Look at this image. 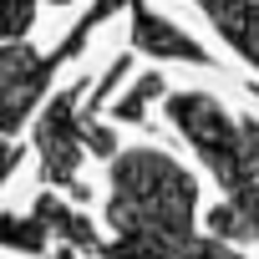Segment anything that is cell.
I'll return each instance as SVG.
<instances>
[{
    "instance_id": "obj_1",
    "label": "cell",
    "mask_w": 259,
    "mask_h": 259,
    "mask_svg": "<svg viewBox=\"0 0 259 259\" xmlns=\"http://www.w3.org/2000/svg\"><path fill=\"white\" fill-rule=\"evenodd\" d=\"M198 219V178L168 158L163 148H117L112 158V198L97 259H244L229 239H203Z\"/></svg>"
},
{
    "instance_id": "obj_2",
    "label": "cell",
    "mask_w": 259,
    "mask_h": 259,
    "mask_svg": "<svg viewBox=\"0 0 259 259\" xmlns=\"http://www.w3.org/2000/svg\"><path fill=\"white\" fill-rule=\"evenodd\" d=\"M163 112L198 148L203 168L224 188V203L208 213V234L213 239H259V122L234 117L208 92H168Z\"/></svg>"
},
{
    "instance_id": "obj_3",
    "label": "cell",
    "mask_w": 259,
    "mask_h": 259,
    "mask_svg": "<svg viewBox=\"0 0 259 259\" xmlns=\"http://www.w3.org/2000/svg\"><path fill=\"white\" fill-rule=\"evenodd\" d=\"M117 11H127V0H97V6L66 31V41H61L56 51H36L31 41H0V138L21 133L26 117L46 102L51 76H56L66 61H76V56L87 51L92 31H97L107 16H117Z\"/></svg>"
},
{
    "instance_id": "obj_4",
    "label": "cell",
    "mask_w": 259,
    "mask_h": 259,
    "mask_svg": "<svg viewBox=\"0 0 259 259\" xmlns=\"http://www.w3.org/2000/svg\"><path fill=\"white\" fill-rule=\"evenodd\" d=\"M81 92L87 81L61 87L56 97L41 102L36 117V148H41V183L46 188H66L71 198H87L81 188V158H87V122H81Z\"/></svg>"
},
{
    "instance_id": "obj_5",
    "label": "cell",
    "mask_w": 259,
    "mask_h": 259,
    "mask_svg": "<svg viewBox=\"0 0 259 259\" xmlns=\"http://www.w3.org/2000/svg\"><path fill=\"white\" fill-rule=\"evenodd\" d=\"M127 16H133V46L153 61H183V66H213V56L168 16H158L143 0H127Z\"/></svg>"
},
{
    "instance_id": "obj_6",
    "label": "cell",
    "mask_w": 259,
    "mask_h": 259,
    "mask_svg": "<svg viewBox=\"0 0 259 259\" xmlns=\"http://www.w3.org/2000/svg\"><path fill=\"white\" fill-rule=\"evenodd\" d=\"M198 11L213 21V31L259 71V0H198Z\"/></svg>"
},
{
    "instance_id": "obj_7",
    "label": "cell",
    "mask_w": 259,
    "mask_h": 259,
    "mask_svg": "<svg viewBox=\"0 0 259 259\" xmlns=\"http://www.w3.org/2000/svg\"><path fill=\"white\" fill-rule=\"evenodd\" d=\"M46 244H56V239H51V224H46L41 208H31V213H0V249L41 254Z\"/></svg>"
},
{
    "instance_id": "obj_8",
    "label": "cell",
    "mask_w": 259,
    "mask_h": 259,
    "mask_svg": "<svg viewBox=\"0 0 259 259\" xmlns=\"http://www.w3.org/2000/svg\"><path fill=\"white\" fill-rule=\"evenodd\" d=\"M41 6H66V0H0V41H26Z\"/></svg>"
},
{
    "instance_id": "obj_9",
    "label": "cell",
    "mask_w": 259,
    "mask_h": 259,
    "mask_svg": "<svg viewBox=\"0 0 259 259\" xmlns=\"http://www.w3.org/2000/svg\"><path fill=\"white\" fill-rule=\"evenodd\" d=\"M153 97H168V81H163L158 71L138 76V87H133V92H127V97H122V102L112 107V117H117V122H143V117H148V102H153Z\"/></svg>"
},
{
    "instance_id": "obj_10",
    "label": "cell",
    "mask_w": 259,
    "mask_h": 259,
    "mask_svg": "<svg viewBox=\"0 0 259 259\" xmlns=\"http://www.w3.org/2000/svg\"><path fill=\"white\" fill-rule=\"evenodd\" d=\"M16 163H21V148H16L11 138H0V183H6V178L16 173Z\"/></svg>"
},
{
    "instance_id": "obj_11",
    "label": "cell",
    "mask_w": 259,
    "mask_h": 259,
    "mask_svg": "<svg viewBox=\"0 0 259 259\" xmlns=\"http://www.w3.org/2000/svg\"><path fill=\"white\" fill-rule=\"evenodd\" d=\"M56 259H76V249H61V254H56Z\"/></svg>"
}]
</instances>
